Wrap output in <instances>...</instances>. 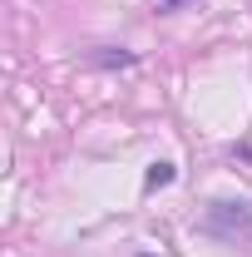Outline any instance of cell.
I'll list each match as a JSON object with an SVG mask.
<instances>
[{
    "label": "cell",
    "instance_id": "1",
    "mask_svg": "<svg viewBox=\"0 0 252 257\" xmlns=\"http://www.w3.org/2000/svg\"><path fill=\"white\" fill-rule=\"evenodd\" d=\"M198 227L208 237H218V242H247L252 237V203H213Z\"/></svg>",
    "mask_w": 252,
    "mask_h": 257
},
{
    "label": "cell",
    "instance_id": "2",
    "mask_svg": "<svg viewBox=\"0 0 252 257\" xmlns=\"http://www.w3.org/2000/svg\"><path fill=\"white\" fill-rule=\"evenodd\" d=\"M168 183H173V163H154L149 178H144V188H149V193H154V188H168Z\"/></svg>",
    "mask_w": 252,
    "mask_h": 257
},
{
    "label": "cell",
    "instance_id": "3",
    "mask_svg": "<svg viewBox=\"0 0 252 257\" xmlns=\"http://www.w3.org/2000/svg\"><path fill=\"white\" fill-rule=\"evenodd\" d=\"M99 64H134V55H129V50H119V55H99Z\"/></svg>",
    "mask_w": 252,
    "mask_h": 257
},
{
    "label": "cell",
    "instance_id": "4",
    "mask_svg": "<svg viewBox=\"0 0 252 257\" xmlns=\"http://www.w3.org/2000/svg\"><path fill=\"white\" fill-rule=\"evenodd\" d=\"M154 5H158V10H168V5H178V0H154Z\"/></svg>",
    "mask_w": 252,
    "mask_h": 257
},
{
    "label": "cell",
    "instance_id": "5",
    "mask_svg": "<svg viewBox=\"0 0 252 257\" xmlns=\"http://www.w3.org/2000/svg\"><path fill=\"white\" fill-rule=\"evenodd\" d=\"M139 257H154V252H139Z\"/></svg>",
    "mask_w": 252,
    "mask_h": 257
}]
</instances>
